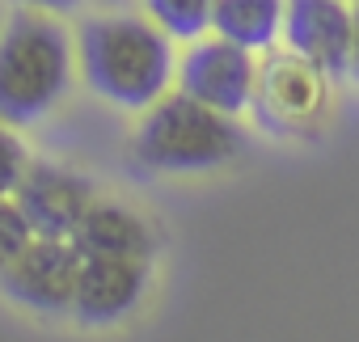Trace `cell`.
Instances as JSON below:
<instances>
[{"mask_svg": "<svg viewBox=\"0 0 359 342\" xmlns=\"http://www.w3.org/2000/svg\"><path fill=\"white\" fill-rule=\"evenodd\" d=\"M76 60L85 85L118 110H148L177 76L173 39L152 18L144 22L131 13L89 18L76 34Z\"/></svg>", "mask_w": 359, "mask_h": 342, "instance_id": "6da1fadb", "label": "cell"}, {"mask_svg": "<svg viewBox=\"0 0 359 342\" xmlns=\"http://www.w3.org/2000/svg\"><path fill=\"white\" fill-rule=\"evenodd\" d=\"M72 55L55 13L18 5L0 30V123L30 127L47 118L72 85Z\"/></svg>", "mask_w": 359, "mask_h": 342, "instance_id": "7a4b0ae2", "label": "cell"}, {"mask_svg": "<svg viewBox=\"0 0 359 342\" xmlns=\"http://www.w3.org/2000/svg\"><path fill=\"white\" fill-rule=\"evenodd\" d=\"M241 144L233 114L182 89L152 102L131 135L135 160L152 174H212L241 152Z\"/></svg>", "mask_w": 359, "mask_h": 342, "instance_id": "3957f363", "label": "cell"}, {"mask_svg": "<svg viewBox=\"0 0 359 342\" xmlns=\"http://www.w3.org/2000/svg\"><path fill=\"white\" fill-rule=\"evenodd\" d=\"M330 81L334 76L325 68L296 55L292 47H271L258 64V89L250 110L275 135H313L330 110Z\"/></svg>", "mask_w": 359, "mask_h": 342, "instance_id": "277c9868", "label": "cell"}, {"mask_svg": "<svg viewBox=\"0 0 359 342\" xmlns=\"http://www.w3.org/2000/svg\"><path fill=\"white\" fill-rule=\"evenodd\" d=\"M81 262H85V254L76 249L72 237H34L22 249V258L0 275V292L13 304L43 313V317L72 313Z\"/></svg>", "mask_w": 359, "mask_h": 342, "instance_id": "5b68a950", "label": "cell"}, {"mask_svg": "<svg viewBox=\"0 0 359 342\" xmlns=\"http://www.w3.org/2000/svg\"><path fill=\"white\" fill-rule=\"evenodd\" d=\"M177 89L237 118L254 106L258 60L233 39H195L191 51L177 60Z\"/></svg>", "mask_w": 359, "mask_h": 342, "instance_id": "8992f818", "label": "cell"}, {"mask_svg": "<svg viewBox=\"0 0 359 342\" xmlns=\"http://www.w3.org/2000/svg\"><path fill=\"white\" fill-rule=\"evenodd\" d=\"M148 279H152V258L85 254L72 317L81 325H118L123 317H131L140 308V300L148 292Z\"/></svg>", "mask_w": 359, "mask_h": 342, "instance_id": "52a82bcc", "label": "cell"}, {"mask_svg": "<svg viewBox=\"0 0 359 342\" xmlns=\"http://www.w3.org/2000/svg\"><path fill=\"white\" fill-rule=\"evenodd\" d=\"M13 199L22 203V212L30 216L39 237H72L76 224L85 220V212L97 203V186L64 165H47V160L34 165L30 160Z\"/></svg>", "mask_w": 359, "mask_h": 342, "instance_id": "ba28073f", "label": "cell"}, {"mask_svg": "<svg viewBox=\"0 0 359 342\" xmlns=\"http://www.w3.org/2000/svg\"><path fill=\"white\" fill-rule=\"evenodd\" d=\"M283 47L313 60L330 76L351 72L355 51V9L346 0H287Z\"/></svg>", "mask_w": 359, "mask_h": 342, "instance_id": "9c48e42d", "label": "cell"}, {"mask_svg": "<svg viewBox=\"0 0 359 342\" xmlns=\"http://www.w3.org/2000/svg\"><path fill=\"white\" fill-rule=\"evenodd\" d=\"M72 241H76L81 254H131V258H152L156 254L152 224L140 212H131L123 203H102V199L85 212Z\"/></svg>", "mask_w": 359, "mask_h": 342, "instance_id": "30bf717a", "label": "cell"}, {"mask_svg": "<svg viewBox=\"0 0 359 342\" xmlns=\"http://www.w3.org/2000/svg\"><path fill=\"white\" fill-rule=\"evenodd\" d=\"M283 13L287 0H216L212 30L250 51H271L283 39Z\"/></svg>", "mask_w": 359, "mask_h": 342, "instance_id": "8fae6325", "label": "cell"}, {"mask_svg": "<svg viewBox=\"0 0 359 342\" xmlns=\"http://www.w3.org/2000/svg\"><path fill=\"white\" fill-rule=\"evenodd\" d=\"M148 18L177 43H195L212 30L216 0H144Z\"/></svg>", "mask_w": 359, "mask_h": 342, "instance_id": "7c38bea8", "label": "cell"}, {"mask_svg": "<svg viewBox=\"0 0 359 342\" xmlns=\"http://www.w3.org/2000/svg\"><path fill=\"white\" fill-rule=\"evenodd\" d=\"M34 237H39V233H34L30 216L22 212V203H18L13 195H5V199H0V275H5V271L22 258V249H26Z\"/></svg>", "mask_w": 359, "mask_h": 342, "instance_id": "4fadbf2b", "label": "cell"}, {"mask_svg": "<svg viewBox=\"0 0 359 342\" xmlns=\"http://www.w3.org/2000/svg\"><path fill=\"white\" fill-rule=\"evenodd\" d=\"M26 169H30V152H26V144L13 135L9 123H0V199L18 191V182L26 178Z\"/></svg>", "mask_w": 359, "mask_h": 342, "instance_id": "5bb4252c", "label": "cell"}, {"mask_svg": "<svg viewBox=\"0 0 359 342\" xmlns=\"http://www.w3.org/2000/svg\"><path fill=\"white\" fill-rule=\"evenodd\" d=\"M13 5L43 9V13H68V9H76V5H81V0H13Z\"/></svg>", "mask_w": 359, "mask_h": 342, "instance_id": "9a60e30c", "label": "cell"}, {"mask_svg": "<svg viewBox=\"0 0 359 342\" xmlns=\"http://www.w3.org/2000/svg\"><path fill=\"white\" fill-rule=\"evenodd\" d=\"M351 76L359 81V5H355V51H351Z\"/></svg>", "mask_w": 359, "mask_h": 342, "instance_id": "2e32d148", "label": "cell"}]
</instances>
